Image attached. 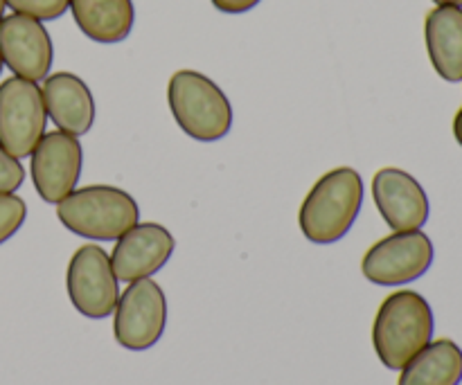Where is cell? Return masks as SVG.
<instances>
[{"label":"cell","instance_id":"obj_1","mask_svg":"<svg viewBox=\"0 0 462 385\" xmlns=\"http://www.w3.org/2000/svg\"><path fill=\"white\" fill-rule=\"evenodd\" d=\"M364 206V179L355 167L325 171L298 210V228L307 242L329 246L346 237Z\"/></svg>","mask_w":462,"mask_h":385},{"label":"cell","instance_id":"obj_2","mask_svg":"<svg viewBox=\"0 0 462 385\" xmlns=\"http://www.w3.org/2000/svg\"><path fill=\"white\" fill-rule=\"evenodd\" d=\"M436 318L424 296L411 289L391 293L379 305L373 323V347L386 370L400 372L433 341Z\"/></svg>","mask_w":462,"mask_h":385},{"label":"cell","instance_id":"obj_3","mask_svg":"<svg viewBox=\"0 0 462 385\" xmlns=\"http://www.w3.org/2000/svg\"><path fill=\"white\" fill-rule=\"evenodd\" d=\"M57 219L68 233L90 242H116L140 221V206L116 185H86L57 203Z\"/></svg>","mask_w":462,"mask_h":385},{"label":"cell","instance_id":"obj_4","mask_svg":"<svg viewBox=\"0 0 462 385\" xmlns=\"http://www.w3.org/2000/svg\"><path fill=\"white\" fill-rule=\"evenodd\" d=\"M167 104L174 122L197 142L224 140L233 129L228 95L199 70H176L167 84Z\"/></svg>","mask_w":462,"mask_h":385},{"label":"cell","instance_id":"obj_5","mask_svg":"<svg viewBox=\"0 0 462 385\" xmlns=\"http://www.w3.org/2000/svg\"><path fill=\"white\" fill-rule=\"evenodd\" d=\"M436 248L422 230H404L382 237L365 251L361 273L377 287H404L429 273Z\"/></svg>","mask_w":462,"mask_h":385},{"label":"cell","instance_id":"obj_6","mask_svg":"<svg viewBox=\"0 0 462 385\" xmlns=\"http://www.w3.org/2000/svg\"><path fill=\"white\" fill-rule=\"evenodd\" d=\"M167 327L165 291L152 278L135 280L120 293L113 309V336L129 352L152 350Z\"/></svg>","mask_w":462,"mask_h":385},{"label":"cell","instance_id":"obj_7","mask_svg":"<svg viewBox=\"0 0 462 385\" xmlns=\"http://www.w3.org/2000/svg\"><path fill=\"white\" fill-rule=\"evenodd\" d=\"M66 291L70 305L84 318L104 320L113 316L120 298V280L102 246L84 243L72 252L66 269Z\"/></svg>","mask_w":462,"mask_h":385},{"label":"cell","instance_id":"obj_8","mask_svg":"<svg viewBox=\"0 0 462 385\" xmlns=\"http://www.w3.org/2000/svg\"><path fill=\"white\" fill-rule=\"evenodd\" d=\"M48 126L43 95L36 81L7 77L0 81V147L14 158H30Z\"/></svg>","mask_w":462,"mask_h":385},{"label":"cell","instance_id":"obj_9","mask_svg":"<svg viewBox=\"0 0 462 385\" xmlns=\"http://www.w3.org/2000/svg\"><path fill=\"white\" fill-rule=\"evenodd\" d=\"M84 167V147L77 135L45 131L30 153V176L36 194L48 206H57L77 189Z\"/></svg>","mask_w":462,"mask_h":385},{"label":"cell","instance_id":"obj_10","mask_svg":"<svg viewBox=\"0 0 462 385\" xmlns=\"http://www.w3.org/2000/svg\"><path fill=\"white\" fill-rule=\"evenodd\" d=\"M0 59L12 75L43 81L54 61L52 36L36 18L9 14L0 18Z\"/></svg>","mask_w":462,"mask_h":385},{"label":"cell","instance_id":"obj_11","mask_svg":"<svg viewBox=\"0 0 462 385\" xmlns=\"http://www.w3.org/2000/svg\"><path fill=\"white\" fill-rule=\"evenodd\" d=\"M176 251V239L165 225L143 221L126 230L111 251L113 273L120 282H135L156 275Z\"/></svg>","mask_w":462,"mask_h":385},{"label":"cell","instance_id":"obj_12","mask_svg":"<svg viewBox=\"0 0 462 385\" xmlns=\"http://www.w3.org/2000/svg\"><path fill=\"white\" fill-rule=\"evenodd\" d=\"M373 198L393 233L422 230L431 215L429 197L420 180L400 167H382L373 176Z\"/></svg>","mask_w":462,"mask_h":385},{"label":"cell","instance_id":"obj_13","mask_svg":"<svg viewBox=\"0 0 462 385\" xmlns=\"http://www.w3.org/2000/svg\"><path fill=\"white\" fill-rule=\"evenodd\" d=\"M48 120L59 131L72 135H86L95 124V97L88 84L75 72H50L41 84Z\"/></svg>","mask_w":462,"mask_h":385},{"label":"cell","instance_id":"obj_14","mask_svg":"<svg viewBox=\"0 0 462 385\" xmlns=\"http://www.w3.org/2000/svg\"><path fill=\"white\" fill-rule=\"evenodd\" d=\"M424 41L433 70L449 84L462 81V9L438 5L424 21Z\"/></svg>","mask_w":462,"mask_h":385},{"label":"cell","instance_id":"obj_15","mask_svg":"<svg viewBox=\"0 0 462 385\" xmlns=\"http://www.w3.org/2000/svg\"><path fill=\"white\" fill-rule=\"evenodd\" d=\"M68 9L81 34L95 43H122L134 30V0H70Z\"/></svg>","mask_w":462,"mask_h":385},{"label":"cell","instance_id":"obj_16","mask_svg":"<svg viewBox=\"0 0 462 385\" xmlns=\"http://www.w3.org/2000/svg\"><path fill=\"white\" fill-rule=\"evenodd\" d=\"M462 350L451 338L431 341L400 370L397 385H460Z\"/></svg>","mask_w":462,"mask_h":385},{"label":"cell","instance_id":"obj_17","mask_svg":"<svg viewBox=\"0 0 462 385\" xmlns=\"http://www.w3.org/2000/svg\"><path fill=\"white\" fill-rule=\"evenodd\" d=\"M27 219V203L14 194H0V246L7 243Z\"/></svg>","mask_w":462,"mask_h":385},{"label":"cell","instance_id":"obj_18","mask_svg":"<svg viewBox=\"0 0 462 385\" xmlns=\"http://www.w3.org/2000/svg\"><path fill=\"white\" fill-rule=\"evenodd\" d=\"M70 0H5V7L14 14L36 18V21H57L68 12Z\"/></svg>","mask_w":462,"mask_h":385},{"label":"cell","instance_id":"obj_19","mask_svg":"<svg viewBox=\"0 0 462 385\" xmlns=\"http://www.w3.org/2000/svg\"><path fill=\"white\" fill-rule=\"evenodd\" d=\"M25 183V167L0 147V194H14Z\"/></svg>","mask_w":462,"mask_h":385},{"label":"cell","instance_id":"obj_20","mask_svg":"<svg viewBox=\"0 0 462 385\" xmlns=\"http://www.w3.org/2000/svg\"><path fill=\"white\" fill-rule=\"evenodd\" d=\"M210 3L221 14H246L255 9L262 0H210Z\"/></svg>","mask_w":462,"mask_h":385},{"label":"cell","instance_id":"obj_21","mask_svg":"<svg viewBox=\"0 0 462 385\" xmlns=\"http://www.w3.org/2000/svg\"><path fill=\"white\" fill-rule=\"evenodd\" d=\"M454 138H456V142L462 147V108L456 113V117H454Z\"/></svg>","mask_w":462,"mask_h":385},{"label":"cell","instance_id":"obj_22","mask_svg":"<svg viewBox=\"0 0 462 385\" xmlns=\"http://www.w3.org/2000/svg\"><path fill=\"white\" fill-rule=\"evenodd\" d=\"M436 5H454V7H460L462 0H433Z\"/></svg>","mask_w":462,"mask_h":385},{"label":"cell","instance_id":"obj_23","mask_svg":"<svg viewBox=\"0 0 462 385\" xmlns=\"http://www.w3.org/2000/svg\"><path fill=\"white\" fill-rule=\"evenodd\" d=\"M5 16V0H0V18Z\"/></svg>","mask_w":462,"mask_h":385},{"label":"cell","instance_id":"obj_24","mask_svg":"<svg viewBox=\"0 0 462 385\" xmlns=\"http://www.w3.org/2000/svg\"><path fill=\"white\" fill-rule=\"evenodd\" d=\"M3 68H5V63H3V59H0V75H3Z\"/></svg>","mask_w":462,"mask_h":385}]
</instances>
